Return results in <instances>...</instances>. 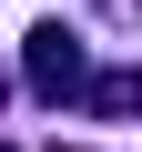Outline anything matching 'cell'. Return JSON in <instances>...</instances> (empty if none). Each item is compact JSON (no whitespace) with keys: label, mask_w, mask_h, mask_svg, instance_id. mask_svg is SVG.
Wrapping results in <instances>:
<instances>
[{"label":"cell","mask_w":142,"mask_h":152,"mask_svg":"<svg viewBox=\"0 0 142 152\" xmlns=\"http://www.w3.org/2000/svg\"><path fill=\"white\" fill-rule=\"evenodd\" d=\"M0 91H10V81H0Z\"/></svg>","instance_id":"obj_5"},{"label":"cell","mask_w":142,"mask_h":152,"mask_svg":"<svg viewBox=\"0 0 142 152\" xmlns=\"http://www.w3.org/2000/svg\"><path fill=\"white\" fill-rule=\"evenodd\" d=\"M132 10H142V0H132Z\"/></svg>","instance_id":"obj_6"},{"label":"cell","mask_w":142,"mask_h":152,"mask_svg":"<svg viewBox=\"0 0 142 152\" xmlns=\"http://www.w3.org/2000/svg\"><path fill=\"white\" fill-rule=\"evenodd\" d=\"M51 152H81V142H51Z\"/></svg>","instance_id":"obj_3"},{"label":"cell","mask_w":142,"mask_h":152,"mask_svg":"<svg viewBox=\"0 0 142 152\" xmlns=\"http://www.w3.org/2000/svg\"><path fill=\"white\" fill-rule=\"evenodd\" d=\"M0 152H10V142H0Z\"/></svg>","instance_id":"obj_4"},{"label":"cell","mask_w":142,"mask_h":152,"mask_svg":"<svg viewBox=\"0 0 142 152\" xmlns=\"http://www.w3.org/2000/svg\"><path fill=\"white\" fill-rule=\"evenodd\" d=\"M91 112H142V71H102V81H91Z\"/></svg>","instance_id":"obj_2"},{"label":"cell","mask_w":142,"mask_h":152,"mask_svg":"<svg viewBox=\"0 0 142 152\" xmlns=\"http://www.w3.org/2000/svg\"><path fill=\"white\" fill-rule=\"evenodd\" d=\"M20 71H31L41 102H91V51H81V31H71V20H41L31 51H20Z\"/></svg>","instance_id":"obj_1"}]
</instances>
